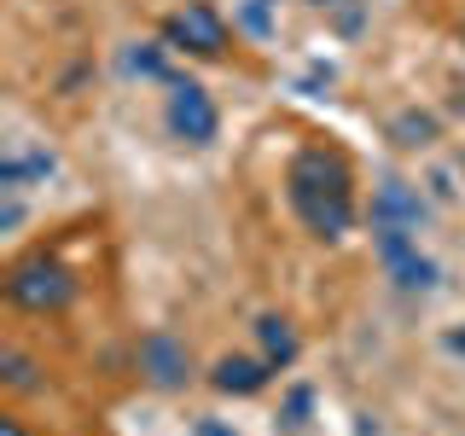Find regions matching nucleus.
<instances>
[{"instance_id":"obj_2","label":"nucleus","mask_w":465,"mask_h":436,"mask_svg":"<svg viewBox=\"0 0 465 436\" xmlns=\"http://www.w3.org/2000/svg\"><path fill=\"white\" fill-rule=\"evenodd\" d=\"M6 309L12 314H29V320H58V314H70L76 309V297H82V280L64 268L58 256L47 251H35V256H12V268H6Z\"/></svg>"},{"instance_id":"obj_5","label":"nucleus","mask_w":465,"mask_h":436,"mask_svg":"<svg viewBox=\"0 0 465 436\" xmlns=\"http://www.w3.org/2000/svg\"><path fill=\"white\" fill-rule=\"evenodd\" d=\"M134 372H140V384L152 390V396H186V390L203 378L193 343H186L174 326H145L140 332L134 338Z\"/></svg>"},{"instance_id":"obj_3","label":"nucleus","mask_w":465,"mask_h":436,"mask_svg":"<svg viewBox=\"0 0 465 436\" xmlns=\"http://www.w3.org/2000/svg\"><path fill=\"white\" fill-rule=\"evenodd\" d=\"M372 239V262L378 273L390 280V291H401V297H436V291L448 285V268L442 256L430 251V233H401V227H367Z\"/></svg>"},{"instance_id":"obj_7","label":"nucleus","mask_w":465,"mask_h":436,"mask_svg":"<svg viewBox=\"0 0 465 436\" xmlns=\"http://www.w3.org/2000/svg\"><path fill=\"white\" fill-rule=\"evenodd\" d=\"M436 198L425 193V181L413 174H396L384 169L367 193V227H401V233H430L436 227Z\"/></svg>"},{"instance_id":"obj_4","label":"nucleus","mask_w":465,"mask_h":436,"mask_svg":"<svg viewBox=\"0 0 465 436\" xmlns=\"http://www.w3.org/2000/svg\"><path fill=\"white\" fill-rule=\"evenodd\" d=\"M157 123H163V134L181 145V152H215L227 116H222V99H215L198 76L181 70L169 87H157Z\"/></svg>"},{"instance_id":"obj_17","label":"nucleus","mask_w":465,"mask_h":436,"mask_svg":"<svg viewBox=\"0 0 465 436\" xmlns=\"http://www.w3.org/2000/svg\"><path fill=\"white\" fill-rule=\"evenodd\" d=\"M297 6H309V12H326V18H331V12H338V6H349V0H297Z\"/></svg>"},{"instance_id":"obj_10","label":"nucleus","mask_w":465,"mask_h":436,"mask_svg":"<svg viewBox=\"0 0 465 436\" xmlns=\"http://www.w3.org/2000/svg\"><path fill=\"white\" fill-rule=\"evenodd\" d=\"M273 378L280 372H273L256 349H222V355L203 367V384H210L222 401H251V396H262V390L273 384Z\"/></svg>"},{"instance_id":"obj_18","label":"nucleus","mask_w":465,"mask_h":436,"mask_svg":"<svg viewBox=\"0 0 465 436\" xmlns=\"http://www.w3.org/2000/svg\"><path fill=\"white\" fill-rule=\"evenodd\" d=\"M460 47H465V18H460Z\"/></svg>"},{"instance_id":"obj_13","label":"nucleus","mask_w":465,"mask_h":436,"mask_svg":"<svg viewBox=\"0 0 465 436\" xmlns=\"http://www.w3.org/2000/svg\"><path fill=\"white\" fill-rule=\"evenodd\" d=\"M0 384H6L12 401H24V396H35V390H47V367H41L18 338H6L0 343Z\"/></svg>"},{"instance_id":"obj_11","label":"nucleus","mask_w":465,"mask_h":436,"mask_svg":"<svg viewBox=\"0 0 465 436\" xmlns=\"http://www.w3.org/2000/svg\"><path fill=\"white\" fill-rule=\"evenodd\" d=\"M384 140L396 145L401 157H436V152H442V140H448V123L430 105L407 99V105H396V111L384 116Z\"/></svg>"},{"instance_id":"obj_16","label":"nucleus","mask_w":465,"mask_h":436,"mask_svg":"<svg viewBox=\"0 0 465 436\" xmlns=\"http://www.w3.org/2000/svg\"><path fill=\"white\" fill-rule=\"evenodd\" d=\"M442 355H454V361H465V320L454 332H442Z\"/></svg>"},{"instance_id":"obj_9","label":"nucleus","mask_w":465,"mask_h":436,"mask_svg":"<svg viewBox=\"0 0 465 436\" xmlns=\"http://www.w3.org/2000/svg\"><path fill=\"white\" fill-rule=\"evenodd\" d=\"M174 53L163 35H134V41H123V47H116V82L123 87H169L174 76H181V64H174Z\"/></svg>"},{"instance_id":"obj_1","label":"nucleus","mask_w":465,"mask_h":436,"mask_svg":"<svg viewBox=\"0 0 465 436\" xmlns=\"http://www.w3.org/2000/svg\"><path fill=\"white\" fill-rule=\"evenodd\" d=\"M285 210L314 244H343L349 233L367 222L361 174H355L343 145L309 140V145L291 152V164H285Z\"/></svg>"},{"instance_id":"obj_15","label":"nucleus","mask_w":465,"mask_h":436,"mask_svg":"<svg viewBox=\"0 0 465 436\" xmlns=\"http://www.w3.org/2000/svg\"><path fill=\"white\" fill-rule=\"evenodd\" d=\"M186 436H239V425L222 419V413H193L186 419Z\"/></svg>"},{"instance_id":"obj_14","label":"nucleus","mask_w":465,"mask_h":436,"mask_svg":"<svg viewBox=\"0 0 465 436\" xmlns=\"http://www.w3.org/2000/svg\"><path fill=\"white\" fill-rule=\"evenodd\" d=\"M29 215H35V198H29V193H12V186H0V233H6V244L24 239Z\"/></svg>"},{"instance_id":"obj_8","label":"nucleus","mask_w":465,"mask_h":436,"mask_svg":"<svg viewBox=\"0 0 465 436\" xmlns=\"http://www.w3.org/2000/svg\"><path fill=\"white\" fill-rule=\"evenodd\" d=\"M64 164H58L53 140L29 134L24 123H6V140H0V186H12V193H47V181H58Z\"/></svg>"},{"instance_id":"obj_12","label":"nucleus","mask_w":465,"mask_h":436,"mask_svg":"<svg viewBox=\"0 0 465 436\" xmlns=\"http://www.w3.org/2000/svg\"><path fill=\"white\" fill-rule=\"evenodd\" d=\"M251 349L262 361H268L273 372H291L302 361V332H297V320L280 314V309H262L251 320Z\"/></svg>"},{"instance_id":"obj_6","label":"nucleus","mask_w":465,"mask_h":436,"mask_svg":"<svg viewBox=\"0 0 465 436\" xmlns=\"http://www.w3.org/2000/svg\"><path fill=\"white\" fill-rule=\"evenodd\" d=\"M157 35L181 58H227L232 41H239V24H232L215 0H181L174 12H163Z\"/></svg>"}]
</instances>
